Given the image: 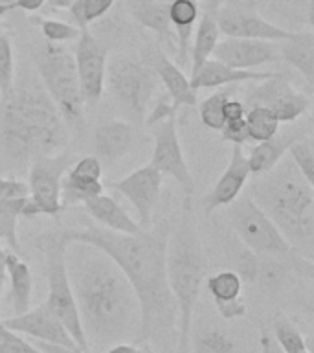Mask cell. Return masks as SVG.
<instances>
[{"instance_id":"cell-44","label":"cell","mask_w":314,"mask_h":353,"mask_svg":"<svg viewBox=\"0 0 314 353\" xmlns=\"http://www.w3.org/2000/svg\"><path fill=\"white\" fill-rule=\"evenodd\" d=\"M44 4H46V0H15V2L10 6V13L13 10H22L28 11V13H35V11L41 10Z\"/></svg>"},{"instance_id":"cell-22","label":"cell","mask_w":314,"mask_h":353,"mask_svg":"<svg viewBox=\"0 0 314 353\" xmlns=\"http://www.w3.org/2000/svg\"><path fill=\"white\" fill-rule=\"evenodd\" d=\"M224 0H206L202 11L198 15V21L193 30V43L189 48V65H191V76L202 66L206 59L211 57L215 44L219 43L220 30L217 13Z\"/></svg>"},{"instance_id":"cell-14","label":"cell","mask_w":314,"mask_h":353,"mask_svg":"<svg viewBox=\"0 0 314 353\" xmlns=\"http://www.w3.org/2000/svg\"><path fill=\"white\" fill-rule=\"evenodd\" d=\"M162 181H164V175L154 165L145 164L129 175L121 176L120 181L109 182L107 188L123 195L132 204L138 215V225L142 230H145L153 225L154 208L158 204Z\"/></svg>"},{"instance_id":"cell-19","label":"cell","mask_w":314,"mask_h":353,"mask_svg":"<svg viewBox=\"0 0 314 353\" xmlns=\"http://www.w3.org/2000/svg\"><path fill=\"white\" fill-rule=\"evenodd\" d=\"M147 61L149 66L158 77V83L164 85V88L169 94L171 105L176 110L180 107H197V92L191 88L189 77L184 74L180 66L169 59L162 46H151L145 50L142 55Z\"/></svg>"},{"instance_id":"cell-41","label":"cell","mask_w":314,"mask_h":353,"mask_svg":"<svg viewBox=\"0 0 314 353\" xmlns=\"http://www.w3.org/2000/svg\"><path fill=\"white\" fill-rule=\"evenodd\" d=\"M220 137L226 142H230L231 145H247L250 143V138H248V129L247 123H244V118L241 120H231L224 121V125L220 129Z\"/></svg>"},{"instance_id":"cell-39","label":"cell","mask_w":314,"mask_h":353,"mask_svg":"<svg viewBox=\"0 0 314 353\" xmlns=\"http://www.w3.org/2000/svg\"><path fill=\"white\" fill-rule=\"evenodd\" d=\"M66 175L79 179V181H101L103 175V165L94 154H87L83 159L76 160L74 164L66 170Z\"/></svg>"},{"instance_id":"cell-30","label":"cell","mask_w":314,"mask_h":353,"mask_svg":"<svg viewBox=\"0 0 314 353\" xmlns=\"http://www.w3.org/2000/svg\"><path fill=\"white\" fill-rule=\"evenodd\" d=\"M193 352L195 353H236V339L222 327H200L193 339Z\"/></svg>"},{"instance_id":"cell-12","label":"cell","mask_w":314,"mask_h":353,"mask_svg":"<svg viewBox=\"0 0 314 353\" xmlns=\"http://www.w3.org/2000/svg\"><path fill=\"white\" fill-rule=\"evenodd\" d=\"M242 103L247 109L266 107L280 123H292L307 112L311 98L307 94L294 90L286 77L275 72L269 79L255 81V87L248 92Z\"/></svg>"},{"instance_id":"cell-3","label":"cell","mask_w":314,"mask_h":353,"mask_svg":"<svg viewBox=\"0 0 314 353\" xmlns=\"http://www.w3.org/2000/svg\"><path fill=\"white\" fill-rule=\"evenodd\" d=\"M68 123L37 85H15L0 99V160L10 170H28L33 160L65 151Z\"/></svg>"},{"instance_id":"cell-36","label":"cell","mask_w":314,"mask_h":353,"mask_svg":"<svg viewBox=\"0 0 314 353\" xmlns=\"http://www.w3.org/2000/svg\"><path fill=\"white\" fill-rule=\"evenodd\" d=\"M33 24H37L44 41L57 44H68L77 41L79 28L72 26L68 22L55 21V19H44V17H32Z\"/></svg>"},{"instance_id":"cell-23","label":"cell","mask_w":314,"mask_h":353,"mask_svg":"<svg viewBox=\"0 0 314 353\" xmlns=\"http://www.w3.org/2000/svg\"><path fill=\"white\" fill-rule=\"evenodd\" d=\"M206 285L215 302V307L224 320L241 319L247 314L242 302V280L236 270H220L206 278Z\"/></svg>"},{"instance_id":"cell-37","label":"cell","mask_w":314,"mask_h":353,"mask_svg":"<svg viewBox=\"0 0 314 353\" xmlns=\"http://www.w3.org/2000/svg\"><path fill=\"white\" fill-rule=\"evenodd\" d=\"M116 0H76L70 6V13L79 30H87L88 24L98 21L114 6Z\"/></svg>"},{"instance_id":"cell-34","label":"cell","mask_w":314,"mask_h":353,"mask_svg":"<svg viewBox=\"0 0 314 353\" xmlns=\"http://www.w3.org/2000/svg\"><path fill=\"white\" fill-rule=\"evenodd\" d=\"M231 98V90H217L198 105V116L204 125L211 131H220L224 125V103Z\"/></svg>"},{"instance_id":"cell-8","label":"cell","mask_w":314,"mask_h":353,"mask_svg":"<svg viewBox=\"0 0 314 353\" xmlns=\"http://www.w3.org/2000/svg\"><path fill=\"white\" fill-rule=\"evenodd\" d=\"M66 245L61 230L46 232L37 239V247L44 254V267H46V281H48V298L46 305L52 309V313L65 325L72 341L76 342L79 352L92 353L88 350V344L83 335L79 313H77L76 298L72 292L68 270H66Z\"/></svg>"},{"instance_id":"cell-35","label":"cell","mask_w":314,"mask_h":353,"mask_svg":"<svg viewBox=\"0 0 314 353\" xmlns=\"http://www.w3.org/2000/svg\"><path fill=\"white\" fill-rule=\"evenodd\" d=\"M289 159L294 162L302 175L314 186V142L311 134H303L291 143L286 151Z\"/></svg>"},{"instance_id":"cell-17","label":"cell","mask_w":314,"mask_h":353,"mask_svg":"<svg viewBox=\"0 0 314 353\" xmlns=\"http://www.w3.org/2000/svg\"><path fill=\"white\" fill-rule=\"evenodd\" d=\"M220 33H224V37H237V39H255V41H270L278 43L291 35L292 32L275 26L270 21L259 17L258 13L244 11L237 6L222 4L217 13Z\"/></svg>"},{"instance_id":"cell-43","label":"cell","mask_w":314,"mask_h":353,"mask_svg":"<svg viewBox=\"0 0 314 353\" xmlns=\"http://www.w3.org/2000/svg\"><path fill=\"white\" fill-rule=\"evenodd\" d=\"M259 347H261V353H283L278 342H275L274 335L269 327H263L261 331V339H259Z\"/></svg>"},{"instance_id":"cell-25","label":"cell","mask_w":314,"mask_h":353,"mask_svg":"<svg viewBox=\"0 0 314 353\" xmlns=\"http://www.w3.org/2000/svg\"><path fill=\"white\" fill-rule=\"evenodd\" d=\"M169 4L156 0H127V13L140 26L156 33V37L169 48L176 50V32L169 19Z\"/></svg>"},{"instance_id":"cell-48","label":"cell","mask_w":314,"mask_h":353,"mask_svg":"<svg viewBox=\"0 0 314 353\" xmlns=\"http://www.w3.org/2000/svg\"><path fill=\"white\" fill-rule=\"evenodd\" d=\"M156 2H162V4H169L171 0H156Z\"/></svg>"},{"instance_id":"cell-33","label":"cell","mask_w":314,"mask_h":353,"mask_svg":"<svg viewBox=\"0 0 314 353\" xmlns=\"http://www.w3.org/2000/svg\"><path fill=\"white\" fill-rule=\"evenodd\" d=\"M105 186L101 181H79L74 176L66 175L63 176V188H61V201H63V208L74 206V204L85 203L88 199L96 197L99 193H103Z\"/></svg>"},{"instance_id":"cell-28","label":"cell","mask_w":314,"mask_h":353,"mask_svg":"<svg viewBox=\"0 0 314 353\" xmlns=\"http://www.w3.org/2000/svg\"><path fill=\"white\" fill-rule=\"evenodd\" d=\"M303 137L302 131H285L275 132L274 137H270L269 140L258 142L250 149V153L247 154L248 168L253 176L263 175L266 171H270L283 157L286 154L291 143Z\"/></svg>"},{"instance_id":"cell-24","label":"cell","mask_w":314,"mask_h":353,"mask_svg":"<svg viewBox=\"0 0 314 353\" xmlns=\"http://www.w3.org/2000/svg\"><path fill=\"white\" fill-rule=\"evenodd\" d=\"M275 72H255V70H239L231 66L222 65L220 61L209 57L202 63L193 76H189L191 88L197 92L200 88H219V87H231L237 83L248 81H263L274 76Z\"/></svg>"},{"instance_id":"cell-46","label":"cell","mask_w":314,"mask_h":353,"mask_svg":"<svg viewBox=\"0 0 314 353\" xmlns=\"http://www.w3.org/2000/svg\"><path fill=\"white\" fill-rule=\"evenodd\" d=\"M76 0H46V4L55 8V10H70V6L74 4Z\"/></svg>"},{"instance_id":"cell-10","label":"cell","mask_w":314,"mask_h":353,"mask_svg":"<svg viewBox=\"0 0 314 353\" xmlns=\"http://www.w3.org/2000/svg\"><path fill=\"white\" fill-rule=\"evenodd\" d=\"M72 157L61 151L52 157H41L33 160L28 168V203L22 210L24 219H33L37 215L55 217L63 212L61 188L66 170L72 165Z\"/></svg>"},{"instance_id":"cell-42","label":"cell","mask_w":314,"mask_h":353,"mask_svg":"<svg viewBox=\"0 0 314 353\" xmlns=\"http://www.w3.org/2000/svg\"><path fill=\"white\" fill-rule=\"evenodd\" d=\"M244 112H247V107L239 99L230 98L224 103V121L241 120V118H244Z\"/></svg>"},{"instance_id":"cell-21","label":"cell","mask_w":314,"mask_h":353,"mask_svg":"<svg viewBox=\"0 0 314 353\" xmlns=\"http://www.w3.org/2000/svg\"><path fill=\"white\" fill-rule=\"evenodd\" d=\"M134 140H136L134 125L127 120L103 121L94 131V157L101 164H114L131 153Z\"/></svg>"},{"instance_id":"cell-7","label":"cell","mask_w":314,"mask_h":353,"mask_svg":"<svg viewBox=\"0 0 314 353\" xmlns=\"http://www.w3.org/2000/svg\"><path fill=\"white\" fill-rule=\"evenodd\" d=\"M107 87L129 123H145L158 87V77L147 61L136 55H116L107 63L105 88Z\"/></svg>"},{"instance_id":"cell-18","label":"cell","mask_w":314,"mask_h":353,"mask_svg":"<svg viewBox=\"0 0 314 353\" xmlns=\"http://www.w3.org/2000/svg\"><path fill=\"white\" fill-rule=\"evenodd\" d=\"M250 176H252V173H250V168H248L247 153L242 151L241 145H233L230 162L226 165V170L220 173L215 186L204 195V212L209 215L215 210L226 208L231 201H236L241 195Z\"/></svg>"},{"instance_id":"cell-15","label":"cell","mask_w":314,"mask_h":353,"mask_svg":"<svg viewBox=\"0 0 314 353\" xmlns=\"http://www.w3.org/2000/svg\"><path fill=\"white\" fill-rule=\"evenodd\" d=\"M0 322L8 330L15 331L19 335L32 336L39 342H48V344L68 347V350H77L76 342L72 341L65 325L61 324L59 319L52 313V309L46 305V302L37 305L35 309H28L26 313L15 314V316L0 320Z\"/></svg>"},{"instance_id":"cell-38","label":"cell","mask_w":314,"mask_h":353,"mask_svg":"<svg viewBox=\"0 0 314 353\" xmlns=\"http://www.w3.org/2000/svg\"><path fill=\"white\" fill-rule=\"evenodd\" d=\"M15 79V57L10 37L0 33V99L13 87Z\"/></svg>"},{"instance_id":"cell-1","label":"cell","mask_w":314,"mask_h":353,"mask_svg":"<svg viewBox=\"0 0 314 353\" xmlns=\"http://www.w3.org/2000/svg\"><path fill=\"white\" fill-rule=\"evenodd\" d=\"M169 221L138 234H120L103 226L66 228V243L81 241L103 250L125 274L140 302V346L171 347L178 344V309L165 274V247Z\"/></svg>"},{"instance_id":"cell-32","label":"cell","mask_w":314,"mask_h":353,"mask_svg":"<svg viewBox=\"0 0 314 353\" xmlns=\"http://www.w3.org/2000/svg\"><path fill=\"white\" fill-rule=\"evenodd\" d=\"M272 335L283 353H313L308 350L305 336L283 314H278L272 322Z\"/></svg>"},{"instance_id":"cell-13","label":"cell","mask_w":314,"mask_h":353,"mask_svg":"<svg viewBox=\"0 0 314 353\" xmlns=\"http://www.w3.org/2000/svg\"><path fill=\"white\" fill-rule=\"evenodd\" d=\"M76 70L85 103H98L105 92V76L109 63V48L94 33L79 30L76 41Z\"/></svg>"},{"instance_id":"cell-20","label":"cell","mask_w":314,"mask_h":353,"mask_svg":"<svg viewBox=\"0 0 314 353\" xmlns=\"http://www.w3.org/2000/svg\"><path fill=\"white\" fill-rule=\"evenodd\" d=\"M28 203V184L15 176H0V241L11 252H21L19 221Z\"/></svg>"},{"instance_id":"cell-27","label":"cell","mask_w":314,"mask_h":353,"mask_svg":"<svg viewBox=\"0 0 314 353\" xmlns=\"http://www.w3.org/2000/svg\"><path fill=\"white\" fill-rule=\"evenodd\" d=\"M83 206L87 214L107 230L120 232V234H138L142 230L136 221L127 214V210L110 195L99 193L96 197L85 201Z\"/></svg>"},{"instance_id":"cell-31","label":"cell","mask_w":314,"mask_h":353,"mask_svg":"<svg viewBox=\"0 0 314 353\" xmlns=\"http://www.w3.org/2000/svg\"><path fill=\"white\" fill-rule=\"evenodd\" d=\"M244 123L248 129V138L250 142L258 143L263 140H269L280 131V121L275 120L274 114L266 107H250L244 112Z\"/></svg>"},{"instance_id":"cell-40","label":"cell","mask_w":314,"mask_h":353,"mask_svg":"<svg viewBox=\"0 0 314 353\" xmlns=\"http://www.w3.org/2000/svg\"><path fill=\"white\" fill-rule=\"evenodd\" d=\"M0 353H44L35 344L22 339V335L8 330L0 322Z\"/></svg>"},{"instance_id":"cell-2","label":"cell","mask_w":314,"mask_h":353,"mask_svg":"<svg viewBox=\"0 0 314 353\" xmlns=\"http://www.w3.org/2000/svg\"><path fill=\"white\" fill-rule=\"evenodd\" d=\"M66 270L88 350L136 342L140 302L121 269L103 250L74 241L66 245Z\"/></svg>"},{"instance_id":"cell-9","label":"cell","mask_w":314,"mask_h":353,"mask_svg":"<svg viewBox=\"0 0 314 353\" xmlns=\"http://www.w3.org/2000/svg\"><path fill=\"white\" fill-rule=\"evenodd\" d=\"M226 217L239 241L255 254L285 256L294 252L269 215L253 203L247 192L226 206Z\"/></svg>"},{"instance_id":"cell-5","label":"cell","mask_w":314,"mask_h":353,"mask_svg":"<svg viewBox=\"0 0 314 353\" xmlns=\"http://www.w3.org/2000/svg\"><path fill=\"white\" fill-rule=\"evenodd\" d=\"M206 272L208 263L198 237L197 223L193 219L191 208L184 206L180 217L169 226L165 247V274L178 309V353H186L189 347L193 314Z\"/></svg>"},{"instance_id":"cell-6","label":"cell","mask_w":314,"mask_h":353,"mask_svg":"<svg viewBox=\"0 0 314 353\" xmlns=\"http://www.w3.org/2000/svg\"><path fill=\"white\" fill-rule=\"evenodd\" d=\"M33 63L43 81V88L63 120L70 125L81 123L85 101L81 98L74 54L65 44L43 41L33 52Z\"/></svg>"},{"instance_id":"cell-16","label":"cell","mask_w":314,"mask_h":353,"mask_svg":"<svg viewBox=\"0 0 314 353\" xmlns=\"http://www.w3.org/2000/svg\"><path fill=\"white\" fill-rule=\"evenodd\" d=\"M211 57L231 68L253 70L258 66L280 61V52H278V43H270V41L224 37L219 39V43L215 44Z\"/></svg>"},{"instance_id":"cell-47","label":"cell","mask_w":314,"mask_h":353,"mask_svg":"<svg viewBox=\"0 0 314 353\" xmlns=\"http://www.w3.org/2000/svg\"><path fill=\"white\" fill-rule=\"evenodd\" d=\"M15 0H0V17L6 15V13H10V6L13 4Z\"/></svg>"},{"instance_id":"cell-45","label":"cell","mask_w":314,"mask_h":353,"mask_svg":"<svg viewBox=\"0 0 314 353\" xmlns=\"http://www.w3.org/2000/svg\"><path fill=\"white\" fill-rule=\"evenodd\" d=\"M6 254L8 250L0 247V303H2V294H4V285L8 280V269H6Z\"/></svg>"},{"instance_id":"cell-11","label":"cell","mask_w":314,"mask_h":353,"mask_svg":"<svg viewBox=\"0 0 314 353\" xmlns=\"http://www.w3.org/2000/svg\"><path fill=\"white\" fill-rule=\"evenodd\" d=\"M147 125L153 129L154 145L153 157L149 164L154 165L162 175H167L178 182V186L184 192V206L191 208V199L195 193V182H193L191 171L184 157L180 138L176 132V114H167L164 118L147 121Z\"/></svg>"},{"instance_id":"cell-29","label":"cell","mask_w":314,"mask_h":353,"mask_svg":"<svg viewBox=\"0 0 314 353\" xmlns=\"http://www.w3.org/2000/svg\"><path fill=\"white\" fill-rule=\"evenodd\" d=\"M6 269H8V280L11 283L10 289V305L15 314L26 313L32 303L33 292V276L26 261H22L17 252L8 250L6 254Z\"/></svg>"},{"instance_id":"cell-26","label":"cell","mask_w":314,"mask_h":353,"mask_svg":"<svg viewBox=\"0 0 314 353\" xmlns=\"http://www.w3.org/2000/svg\"><path fill=\"white\" fill-rule=\"evenodd\" d=\"M278 52L280 59L289 63L303 77L311 92L314 85V33L311 30L292 32L286 39L278 41Z\"/></svg>"},{"instance_id":"cell-4","label":"cell","mask_w":314,"mask_h":353,"mask_svg":"<svg viewBox=\"0 0 314 353\" xmlns=\"http://www.w3.org/2000/svg\"><path fill=\"white\" fill-rule=\"evenodd\" d=\"M247 193L269 215L289 247L313 261L314 252V186L289 157L263 175H255Z\"/></svg>"}]
</instances>
